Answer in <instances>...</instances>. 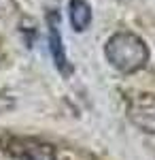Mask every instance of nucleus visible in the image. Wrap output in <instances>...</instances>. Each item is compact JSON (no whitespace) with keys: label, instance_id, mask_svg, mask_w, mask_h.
Instances as JSON below:
<instances>
[{"label":"nucleus","instance_id":"f257e3e1","mask_svg":"<svg viewBox=\"0 0 155 160\" xmlns=\"http://www.w3.org/2000/svg\"><path fill=\"white\" fill-rule=\"evenodd\" d=\"M104 58L121 75H132L147 66L149 47L136 32L119 30V32L110 34L108 41L104 43Z\"/></svg>","mask_w":155,"mask_h":160},{"label":"nucleus","instance_id":"f03ea898","mask_svg":"<svg viewBox=\"0 0 155 160\" xmlns=\"http://www.w3.org/2000/svg\"><path fill=\"white\" fill-rule=\"evenodd\" d=\"M2 149L13 160H58V149L38 137H7Z\"/></svg>","mask_w":155,"mask_h":160},{"label":"nucleus","instance_id":"7ed1b4c3","mask_svg":"<svg viewBox=\"0 0 155 160\" xmlns=\"http://www.w3.org/2000/svg\"><path fill=\"white\" fill-rule=\"evenodd\" d=\"M47 28H49L47 34H49V53H51V60H53V64H55V68H58V73L62 77H70L72 66H70V62H68V56H66L58 11H51L47 15Z\"/></svg>","mask_w":155,"mask_h":160},{"label":"nucleus","instance_id":"20e7f679","mask_svg":"<svg viewBox=\"0 0 155 160\" xmlns=\"http://www.w3.org/2000/svg\"><path fill=\"white\" fill-rule=\"evenodd\" d=\"M128 115L132 124H136L140 130L155 135V96L151 94H140L130 100L128 105Z\"/></svg>","mask_w":155,"mask_h":160},{"label":"nucleus","instance_id":"39448f33","mask_svg":"<svg viewBox=\"0 0 155 160\" xmlns=\"http://www.w3.org/2000/svg\"><path fill=\"white\" fill-rule=\"evenodd\" d=\"M68 19L74 32H83L92 24V4L87 0H70L68 2Z\"/></svg>","mask_w":155,"mask_h":160}]
</instances>
